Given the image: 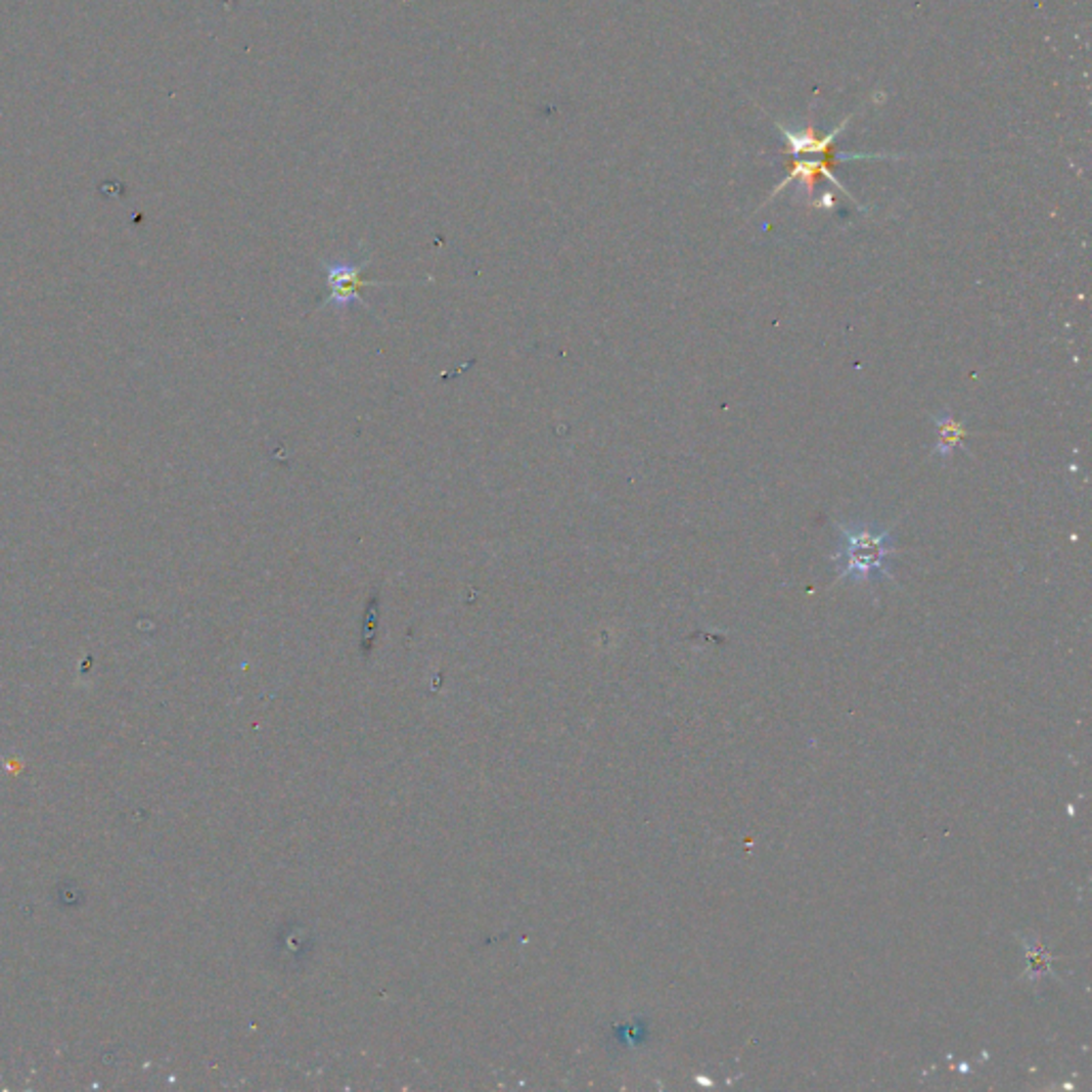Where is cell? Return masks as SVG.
Segmentation results:
<instances>
[{
	"label": "cell",
	"instance_id": "obj_5",
	"mask_svg": "<svg viewBox=\"0 0 1092 1092\" xmlns=\"http://www.w3.org/2000/svg\"><path fill=\"white\" fill-rule=\"evenodd\" d=\"M854 116H856V113H850V116H848L846 120H843V122L838 124V127H834L828 135H819V133L815 131V124H813V122H809L805 129H789V127H785V124L777 122V129L781 131L783 139L787 141L791 154H793V156H801V154L805 156V154H815V152L819 150V147H822L824 143H832L843 131H846V127L850 124V120H854Z\"/></svg>",
	"mask_w": 1092,
	"mask_h": 1092
},
{
	"label": "cell",
	"instance_id": "obj_2",
	"mask_svg": "<svg viewBox=\"0 0 1092 1092\" xmlns=\"http://www.w3.org/2000/svg\"><path fill=\"white\" fill-rule=\"evenodd\" d=\"M815 154L819 156L817 161H807V158H799V156L793 158V163L789 165L787 176H785V178L779 182V186L771 192V196H768V201H773V198H775L779 192H783L785 186H789L791 182H797V184H799V192H797V196L805 194V196L809 198V201H813V194H815V184H817V180H819V178H826V180H830L843 194H846L848 198H852V201H854L860 210H864V208L856 201L854 194H852L846 186H843L840 180L834 176L832 167H834L836 163H850V161H877V158H881V161H901V158H905V156H892V154H850V152L834 154V152H830V143H824L822 147H819V150H817ZM768 201H766V203H768Z\"/></svg>",
	"mask_w": 1092,
	"mask_h": 1092
},
{
	"label": "cell",
	"instance_id": "obj_3",
	"mask_svg": "<svg viewBox=\"0 0 1092 1092\" xmlns=\"http://www.w3.org/2000/svg\"><path fill=\"white\" fill-rule=\"evenodd\" d=\"M367 267V259L361 263L355 261H333L325 263V284H327V297L322 306L333 308H349L353 304H361L367 308V304L361 300V292L371 286H382L380 282H369L363 278V269Z\"/></svg>",
	"mask_w": 1092,
	"mask_h": 1092
},
{
	"label": "cell",
	"instance_id": "obj_4",
	"mask_svg": "<svg viewBox=\"0 0 1092 1092\" xmlns=\"http://www.w3.org/2000/svg\"><path fill=\"white\" fill-rule=\"evenodd\" d=\"M930 418L937 429V442L932 446L935 457H939L941 461H948L958 449H964L966 453H969V449L964 446V440L969 438V429H966L962 420H958L952 414L950 408H943L939 414H932Z\"/></svg>",
	"mask_w": 1092,
	"mask_h": 1092
},
{
	"label": "cell",
	"instance_id": "obj_1",
	"mask_svg": "<svg viewBox=\"0 0 1092 1092\" xmlns=\"http://www.w3.org/2000/svg\"><path fill=\"white\" fill-rule=\"evenodd\" d=\"M840 546L830 561L836 563V581L856 585L883 583L895 579L892 561L897 557V542L892 528H879L871 520L836 524Z\"/></svg>",
	"mask_w": 1092,
	"mask_h": 1092
}]
</instances>
